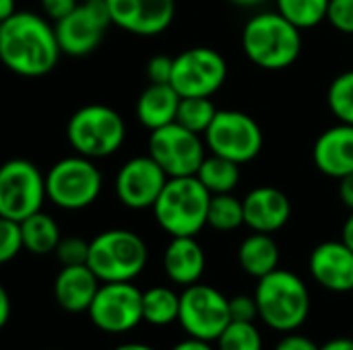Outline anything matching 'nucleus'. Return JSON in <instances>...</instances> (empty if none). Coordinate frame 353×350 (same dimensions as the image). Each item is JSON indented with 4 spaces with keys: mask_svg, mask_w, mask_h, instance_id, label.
<instances>
[{
    "mask_svg": "<svg viewBox=\"0 0 353 350\" xmlns=\"http://www.w3.org/2000/svg\"><path fill=\"white\" fill-rule=\"evenodd\" d=\"M60 54L54 25L43 14L17 10L0 23V62L10 72L25 78L46 76Z\"/></svg>",
    "mask_w": 353,
    "mask_h": 350,
    "instance_id": "1",
    "label": "nucleus"
},
{
    "mask_svg": "<svg viewBox=\"0 0 353 350\" xmlns=\"http://www.w3.org/2000/svg\"><path fill=\"white\" fill-rule=\"evenodd\" d=\"M246 58L263 70H285L302 52V29L277 10L254 14L242 29Z\"/></svg>",
    "mask_w": 353,
    "mask_h": 350,
    "instance_id": "2",
    "label": "nucleus"
},
{
    "mask_svg": "<svg viewBox=\"0 0 353 350\" xmlns=\"http://www.w3.org/2000/svg\"><path fill=\"white\" fill-rule=\"evenodd\" d=\"M254 301L259 307V320L281 334L300 330L310 316L308 287L292 270L275 268L259 278Z\"/></svg>",
    "mask_w": 353,
    "mask_h": 350,
    "instance_id": "3",
    "label": "nucleus"
},
{
    "mask_svg": "<svg viewBox=\"0 0 353 350\" xmlns=\"http://www.w3.org/2000/svg\"><path fill=\"white\" fill-rule=\"evenodd\" d=\"M209 202L211 192L196 175L170 177L151 210L170 237H196L207 227Z\"/></svg>",
    "mask_w": 353,
    "mask_h": 350,
    "instance_id": "4",
    "label": "nucleus"
},
{
    "mask_svg": "<svg viewBox=\"0 0 353 350\" xmlns=\"http://www.w3.org/2000/svg\"><path fill=\"white\" fill-rule=\"evenodd\" d=\"M147 260V243L128 229H110L89 241L87 266L101 283H132L145 270Z\"/></svg>",
    "mask_w": 353,
    "mask_h": 350,
    "instance_id": "5",
    "label": "nucleus"
},
{
    "mask_svg": "<svg viewBox=\"0 0 353 350\" xmlns=\"http://www.w3.org/2000/svg\"><path fill=\"white\" fill-rule=\"evenodd\" d=\"M66 138L72 151L87 159H105L120 151L126 140V124L122 116L103 103L79 107L68 124Z\"/></svg>",
    "mask_w": 353,
    "mask_h": 350,
    "instance_id": "6",
    "label": "nucleus"
},
{
    "mask_svg": "<svg viewBox=\"0 0 353 350\" xmlns=\"http://www.w3.org/2000/svg\"><path fill=\"white\" fill-rule=\"evenodd\" d=\"M103 188V175L93 159L72 155L56 161L46 173V196L62 210L91 206Z\"/></svg>",
    "mask_w": 353,
    "mask_h": 350,
    "instance_id": "7",
    "label": "nucleus"
},
{
    "mask_svg": "<svg viewBox=\"0 0 353 350\" xmlns=\"http://www.w3.org/2000/svg\"><path fill=\"white\" fill-rule=\"evenodd\" d=\"M203 136L209 153L230 159L238 165L254 161L265 144L259 122L238 109H217Z\"/></svg>",
    "mask_w": 353,
    "mask_h": 350,
    "instance_id": "8",
    "label": "nucleus"
},
{
    "mask_svg": "<svg viewBox=\"0 0 353 350\" xmlns=\"http://www.w3.org/2000/svg\"><path fill=\"white\" fill-rule=\"evenodd\" d=\"M46 196V175L27 159H10L0 165V217L21 223L41 210Z\"/></svg>",
    "mask_w": 353,
    "mask_h": 350,
    "instance_id": "9",
    "label": "nucleus"
},
{
    "mask_svg": "<svg viewBox=\"0 0 353 350\" xmlns=\"http://www.w3.org/2000/svg\"><path fill=\"white\" fill-rule=\"evenodd\" d=\"M230 322V299L221 291L203 283L184 287L178 324L190 338L215 342Z\"/></svg>",
    "mask_w": 353,
    "mask_h": 350,
    "instance_id": "10",
    "label": "nucleus"
},
{
    "mask_svg": "<svg viewBox=\"0 0 353 350\" xmlns=\"http://www.w3.org/2000/svg\"><path fill=\"white\" fill-rule=\"evenodd\" d=\"M207 144L201 134L172 122L157 130H151L147 142V155L165 171L168 177L196 175L205 161Z\"/></svg>",
    "mask_w": 353,
    "mask_h": 350,
    "instance_id": "11",
    "label": "nucleus"
},
{
    "mask_svg": "<svg viewBox=\"0 0 353 350\" xmlns=\"http://www.w3.org/2000/svg\"><path fill=\"white\" fill-rule=\"evenodd\" d=\"M228 78V62L213 47H188L174 58L170 85L180 97H211Z\"/></svg>",
    "mask_w": 353,
    "mask_h": 350,
    "instance_id": "12",
    "label": "nucleus"
},
{
    "mask_svg": "<svg viewBox=\"0 0 353 350\" xmlns=\"http://www.w3.org/2000/svg\"><path fill=\"white\" fill-rule=\"evenodd\" d=\"M87 314L97 330L126 334L143 322V291L132 283H101Z\"/></svg>",
    "mask_w": 353,
    "mask_h": 350,
    "instance_id": "13",
    "label": "nucleus"
},
{
    "mask_svg": "<svg viewBox=\"0 0 353 350\" xmlns=\"http://www.w3.org/2000/svg\"><path fill=\"white\" fill-rule=\"evenodd\" d=\"M110 25L112 19L103 0L81 2L70 14L54 23L60 52L70 58H83L93 54L101 45Z\"/></svg>",
    "mask_w": 353,
    "mask_h": 350,
    "instance_id": "14",
    "label": "nucleus"
},
{
    "mask_svg": "<svg viewBox=\"0 0 353 350\" xmlns=\"http://www.w3.org/2000/svg\"><path fill=\"white\" fill-rule=\"evenodd\" d=\"M168 179L170 177L165 175V171L149 155H141L128 159L120 167L114 188L118 200L126 208L145 210V208H153Z\"/></svg>",
    "mask_w": 353,
    "mask_h": 350,
    "instance_id": "15",
    "label": "nucleus"
},
{
    "mask_svg": "<svg viewBox=\"0 0 353 350\" xmlns=\"http://www.w3.org/2000/svg\"><path fill=\"white\" fill-rule=\"evenodd\" d=\"M112 25L141 37L163 33L176 17V0H103Z\"/></svg>",
    "mask_w": 353,
    "mask_h": 350,
    "instance_id": "16",
    "label": "nucleus"
},
{
    "mask_svg": "<svg viewBox=\"0 0 353 350\" xmlns=\"http://www.w3.org/2000/svg\"><path fill=\"white\" fill-rule=\"evenodd\" d=\"M310 276L331 293L353 291V250L343 241L319 243L308 260Z\"/></svg>",
    "mask_w": 353,
    "mask_h": 350,
    "instance_id": "17",
    "label": "nucleus"
},
{
    "mask_svg": "<svg viewBox=\"0 0 353 350\" xmlns=\"http://www.w3.org/2000/svg\"><path fill=\"white\" fill-rule=\"evenodd\" d=\"M244 225L254 233H277L292 219L290 196L275 186H259L242 198Z\"/></svg>",
    "mask_w": 353,
    "mask_h": 350,
    "instance_id": "18",
    "label": "nucleus"
},
{
    "mask_svg": "<svg viewBox=\"0 0 353 350\" xmlns=\"http://www.w3.org/2000/svg\"><path fill=\"white\" fill-rule=\"evenodd\" d=\"M312 161L321 173L333 179H341L353 173V126L339 122L325 130L314 146Z\"/></svg>",
    "mask_w": 353,
    "mask_h": 350,
    "instance_id": "19",
    "label": "nucleus"
},
{
    "mask_svg": "<svg viewBox=\"0 0 353 350\" xmlns=\"http://www.w3.org/2000/svg\"><path fill=\"white\" fill-rule=\"evenodd\" d=\"M101 281L87 264L62 266L54 281L56 303L68 314H87Z\"/></svg>",
    "mask_w": 353,
    "mask_h": 350,
    "instance_id": "20",
    "label": "nucleus"
},
{
    "mask_svg": "<svg viewBox=\"0 0 353 350\" xmlns=\"http://www.w3.org/2000/svg\"><path fill=\"white\" fill-rule=\"evenodd\" d=\"M207 256L196 237H172L163 252L165 276L178 287H190L205 274Z\"/></svg>",
    "mask_w": 353,
    "mask_h": 350,
    "instance_id": "21",
    "label": "nucleus"
},
{
    "mask_svg": "<svg viewBox=\"0 0 353 350\" xmlns=\"http://www.w3.org/2000/svg\"><path fill=\"white\" fill-rule=\"evenodd\" d=\"M180 95L172 85L151 83L137 99V118L147 130H157L176 122Z\"/></svg>",
    "mask_w": 353,
    "mask_h": 350,
    "instance_id": "22",
    "label": "nucleus"
},
{
    "mask_svg": "<svg viewBox=\"0 0 353 350\" xmlns=\"http://www.w3.org/2000/svg\"><path fill=\"white\" fill-rule=\"evenodd\" d=\"M279 245L269 233H252L238 248L240 268L256 281L279 268Z\"/></svg>",
    "mask_w": 353,
    "mask_h": 350,
    "instance_id": "23",
    "label": "nucleus"
},
{
    "mask_svg": "<svg viewBox=\"0 0 353 350\" xmlns=\"http://www.w3.org/2000/svg\"><path fill=\"white\" fill-rule=\"evenodd\" d=\"M19 225H21L23 250H27L35 256L54 254L58 241L62 239L58 223L43 210L33 212L31 217L23 219Z\"/></svg>",
    "mask_w": 353,
    "mask_h": 350,
    "instance_id": "24",
    "label": "nucleus"
},
{
    "mask_svg": "<svg viewBox=\"0 0 353 350\" xmlns=\"http://www.w3.org/2000/svg\"><path fill=\"white\" fill-rule=\"evenodd\" d=\"M240 165L223 159L219 155H207L196 171V179L211 192V194H230L240 184Z\"/></svg>",
    "mask_w": 353,
    "mask_h": 350,
    "instance_id": "25",
    "label": "nucleus"
},
{
    "mask_svg": "<svg viewBox=\"0 0 353 350\" xmlns=\"http://www.w3.org/2000/svg\"><path fill=\"white\" fill-rule=\"evenodd\" d=\"M180 295L170 287H151L143 291V322L163 328L178 322Z\"/></svg>",
    "mask_w": 353,
    "mask_h": 350,
    "instance_id": "26",
    "label": "nucleus"
},
{
    "mask_svg": "<svg viewBox=\"0 0 353 350\" xmlns=\"http://www.w3.org/2000/svg\"><path fill=\"white\" fill-rule=\"evenodd\" d=\"M244 225V206L242 200L230 194H211L209 212H207V227L230 233Z\"/></svg>",
    "mask_w": 353,
    "mask_h": 350,
    "instance_id": "27",
    "label": "nucleus"
},
{
    "mask_svg": "<svg viewBox=\"0 0 353 350\" xmlns=\"http://www.w3.org/2000/svg\"><path fill=\"white\" fill-rule=\"evenodd\" d=\"M277 12L298 29H312L327 19L329 0H275Z\"/></svg>",
    "mask_w": 353,
    "mask_h": 350,
    "instance_id": "28",
    "label": "nucleus"
},
{
    "mask_svg": "<svg viewBox=\"0 0 353 350\" xmlns=\"http://www.w3.org/2000/svg\"><path fill=\"white\" fill-rule=\"evenodd\" d=\"M217 107L213 105L211 97H182L176 113V122L196 134H205L211 126Z\"/></svg>",
    "mask_w": 353,
    "mask_h": 350,
    "instance_id": "29",
    "label": "nucleus"
},
{
    "mask_svg": "<svg viewBox=\"0 0 353 350\" xmlns=\"http://www.w3.org/2000/svg\"><path fill=\"white\" fill-rule=\"evenodd\" d=\"M327 103L339 122L353 126V70H345L331 80Z\"/></svg>",
    "mask_w": 353,
    "mask_h": 350,
    "instance_id": "30",
    "label": "nucleus"
},
{
    "mask_svg": "<svg viewBox=\"0 0 353 350\" xmlns=\"http://www.w3.org/2000/svg\"><path fill=\"white\" fill-rule=\"evenodd\" d=\"M215 344L217 350H263V336L254 322H230Z\"/></svg>",
    "mask_w": 353,
    "mask_h": 350,
    "instance_id": "31",
    "label": "nucleus"
},
{
    "mask_svg": "<svg viewBox=\"0 0 353 350\" xmlns=\"http://www.w3.org/2000/svg\"><path fill=\"white\" fill-rule=\"evenodd\" d=\"M23 250L21 225L17 221L0 217V264H8Z\"/></svg>",
    "mask_w": 353,
    "mask_h": 350,
    "instance_id": "32",
    "label": "nucleus"
},
{
    "mask_svg": "<svg viewBox=\"0 0 353 350\" xmlns=\"http://www.w3.org/2000/svg\"><path fill=\"white\" fill-rule=\"evenodd\" d=\"M58 262L62 266H81L87 264L89 258V241L83 237H62L54 250Z\"/></svg>",
    "mask_w": 353,
    "mask_h": 350,
    "instance_id": "33",
    "label": "nucleus"
},
{
    "mask_svg": "<svg viewBox=\"0 0 353 350\" xmlns=\"http://www.w3.org/2000/svg\"><path fill=\"white\" fill-rule=\"evenodd\" d=\"M325 21L339 33L353 35V0H329Z\"/></svg>",
    "mask_w": 353,
    "mask_h": 350,
    "instance_id": "34",
    "label": "nucleus"
},
{
    "mask_svg": "<svg viewBox=\"0 0 353 350\" xmlns=\"http://www.w3.org/2000/svg\"><path fill=\"white\" fill-rule=\"evenodd\" d=\"M172 68H174V58L165 54H157L147 62V78L149 83L155 85H170L172 80Z\"/></svg>",
    "mask_w": 353,
    "mask_h": 350,
    "instance_id": "35",
    "label": "nucleus"
},
{
    "mask_svg": "<svg viewBox=\"0 0 353 350\" xmlns=\"http://www.w3.org/2000/svg\"><path fill=\"white\" fill-rule=\"evenodd\" d=\"M230 318L232 322H254L259 318V307L254 297L236 295L230 299Z\"/></svg>",
    "mask_w": 353,
    "mask_h": 350,
    "instance_id": "36",
    "label": "nucleus"
},
{
    "mask_svg": "<svg viewBox=\"0 0 353 350\" xmlns=\"http://www.w3.org/2000/svg\"><path fill=\"white\" fill-rule=\"evenodd\" d=\"M79 4L81 0H41V12L48 21L56 23L66 14H70Z\"/></svg>",
    "mask_w": 353,
    "mask_h": 350,
    "instance_id": "37",
    "label": "nucleus"
},
{
    "mask_svg": "<svg viewBox=\"0 0 353 350\" xmlns=\"http://www.w3.org/2000/svg\"><path fill=\"white\" fill-rule=\"evenodd\" d=\"M321 347L312 340V338H308V336H304V334H298V330L296 332H288L279 342H277V347L275 350H319Z\"/></svg>",
    "mask_w": 353,
    "mask_h": 350,
    "instance_id": "38",
    "label": "nucleus"
},
{
    "mask_svg": "<svg viewBox=\"0 0 353 350\" xmlns=\"http://www.w3.org/2000/svg\"><path fill=\"white\" fill-rule=\"evenodd\" d=\"M339 198L350 210H353V173L339 179Z\"/></svg>",
    "mask_w": 353,
    "mask_h": 350,
    "instance_id": "39",
    "label": "nucleus"
},
{
    "mask_svg": "<svg viewBox=\"0 0 353 350\" xmlns=\"http://www.w3.org/2000/svg\"><path fill=\"white\" fill-rule=\"evenodd\" d=\"M170 350H217L211 347V342H205V340H199V338H190L188 340H182L178 342L176 347H172Z\"/></svg>",
    "mask_w": 353,
    "mask_h": 350,
    "instance_id": "40",
    "label": "nucleus"
},
{
    "mask_svg": "<svg viewBox=\"0 0 353 350\" xmlns=\"http://www.w3.org/2000/svg\"><path fill=\"white\" fill-rule=\"evenodd\" d=\"M8 318H10V299H8L6 289L0 283V330L8 324Z\"/></svg>",
    "mask_w": 353,
    "mask_h": 350,
    "instance_id": "41",
    "label": "nucleus"
},
{
    "mask_svg": "<svg viewBox=\"0 0 353 350\" xmlns=\"http://www.w3.org/2000/svg\"><path fill=\"white\" fill-rule=\"evenodd\" d=\"M319 350H353V338H333Z\"/></svg>",
    "mask_w": 353,
    "mask_h": 350,
    "instance_id": "42",
    "label": "nucleus"
},
{
    "mask_svg": "<svg viewBox=\"0 0 353 350\" xmlns=\"http://www.w3.org/2000/svg\"><path fill=\"white\" fill-rule=\"evenodd\" d=\"M341 241H343L347 248H352L353 250V210L350 212V217L345 219V223H343V229H341Z\"/></svg>",
    "mask_w": 353,
    "mask_h": 350,
    "instance_id": "43",
    "label": "nucleus"
},
{
    "mask_svg": "<svg viewBox=\"0 0 353 350\" xmlns=\"http://www.w3.org/2000/svg\"><path fill=\"white\" fill-rule=\"evenodd\" d=\"M17 12V0H0V23Z\"/></svg>",
    "mask_w": 353,
    "mask_h": 350,
    "instance_id": "44",
    "label": "nucleus"
},
{
    "mask_svg": "<svg viewBox=\"0 0 353 350\" xmlns=\"http://www.w3.org/2000/svg\"><path fill=\"white\" fill-rule=\"evenodd\" d=\"M114 350H155V349H153V347H149V344H141V342H126V344L116 347Z\"/></svg>",
    "mask_w": 353,
    "mask_h": 350,
    "instance_id": "45",
    "label": "nucleus"
},
{
    "mask_svg": "<svg viewBox=\"0 0 353 350\" xmlns=\"http://www.w3.org/2000/svg\"><path fill=\"white\" fill-rule=\"evenodd\" d=\"M230 2L236 4V6H242V8H254V6L265 4L267 0H230Z\"/></svg>",
    "mask_w": 353,
    "mask_h": 350,
    "instance_id": "46",
    "label": "nucleus"
},
{
    "mask_svg": "<svg viewBox=\"0 0 353 350\" xmlns=\"http://www.w3.org/2000/svg\"><path fill=\"white\" fill-rule=\"evenodd\" d=\"M81 2H99V0H81Z\"/></svg>",
    "mask_w": 353,
    "mask_h": 350,
    "instance_id": "47",
    "label": "nucleus"
},
{
    "mask_svg": "<svg viewBox=\"0 0 353 350\" xmlns=\"http://www.w3.org/2000/svg\"><path fill=\"white\" fill-rule=\"evenodd\" d=\"M50 350H54V349H50Z\"/></svg>",
    "mask_w": 353,
    "mask_h": 350,
    "instance_id": "48",
    "label": "nucleus"
}]
</instances>
